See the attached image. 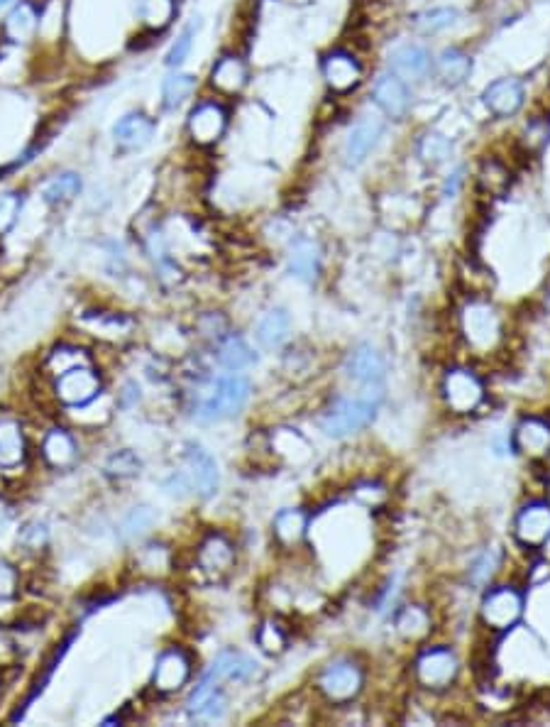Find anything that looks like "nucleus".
I'll return each mask as SVG.
<instances>
[{"label":"nucleus","mask_w":550,"mask_h":727,"mask_svg":"<svg viewBox=\"0 0 550 727\" xmlns=\"http://www.w3.org/2000/svg\"><path fill=\"white\" fill-rule=\"evenodd\" d=\"M230 123H233V108L230 101L206 94L196 96L189 106L184 118V135L189 145L198 152L216 150L220 142L228 135Z\"/></svg>","instance_id":"1"},{"label":"nucleus","mask_w":550,"mask_h":727,"mask_svg":"<svg viewBox=\"0 0 550 727\" xmlns=\"http://www.w3.org/2000/svg\"><path fill=\"white\" fill-rule=\"evenodd\" d=\"M384 399L382 385H367L357 397H338L323 412L321 431L330 439H345L370 426Z\"/></svg>","instance_id":"2"},{"label":"nucleus","mask_w":550,"mask_h":727,"mask_svg":"<svg viewBox=\"0 0 550 727\" xmlns=\"http://www.w3.org/2000/svg\"><path fill=\"white\" fill-rule=\"evenodd\" d=\"M252 385L247 377L238 373L218 377L211 385L208 395L201 399L196 409V417L201 422H223V419L235 417L245 409V404L250 402Z\"/></svg>","instance_id":"3"},{"label":"nucleus","mask_w":550,"mask_h":727,"mask_svg":"<svg viewBox=\"0 0 550 727\" xmlns=\"http://www.w3.org/2000/svg\"><path fill=\"white\" fill-rule=\"evenodd\" d=\"M157 130L159 123L152 113L142 111V108H130L110 123L108 140L115 157H132L152 145L157 138Z\"/></svg>","instance_id":"4"},{"label":"nucleus","mask_w":550,"mask_h":727,"mask_svg":"<svg viewBox=\"0 0 550 727\" xmlns=\"http://www.w3.org/2000/svg\"><path fill=\"white\" fill-rule=\"evenodd\" d=\"M71 45V0H40V25H37L35 54L62 57Z\"/></svg>","instance_id":"5"},{"label":"nucleus","mask_w":550,"mask_h":727,"mask_svg":"<svg viewBox=\"0 0 550 727\" xmlns=\"http://www.w3.org/2000/svg\"><path fill=\"white\" fill-rule=\"evenodd\" d=\"M250 86V64L242 57L238 49H225L213 59L211 69L206 76V89L208 94L223 98V101H233L245 94Z\"/></svg>","instance_id":"6"},{"label":"nucleus","mask_w":550,"mask_h":727,"mask_svg":"<svg viewBox=\"0 0 550 727\" xmlns=\"http://www.w3.org/2000/svg\"><path fill=\"white\" fill-rule=\"evenodd\" d=\"M316 686L328 703L348 705L360 696L362 686H365V671L357 661L338 659L321 671Z\"/></svg>","instance_id":"7"},{"label":"nucleus","mask_w":550,"mask_h":727,"mask_svg":"<svg viewBox=\"0 0 550 727\" xmlns=\"http://www.w3.org/2000/svg\"><path fill=\"white\" fill-rule=\"evenodd\" d=\"M40 25V0H15L0 18V45L35 49Z\"/></svg>","instance_id":"8"},{"label":"nucleus","mask_w":550,"mask_h":727,"mask_svg":"<svg viewBox=\"0 0 550 727\" xmlns=\"http://www.w3.org/2000/svg\"><path fill=\"white\" fill-rule=\"evenodd\" d=\"M462 333H465L467 343L475 351L487 353L502 338V319H499L497 309L489 306L487 302H470L462 309L460 316Z\"/></svg>","instance_id":"9"},{"label":"nucleus","mask_w":550,"mask_h":727,"mask_svg":"<svg viewBox=\"0 0 550 727\" xmlns=\"http://www.w3.org/2000/svg\"><path fill=\"white\" fill-rule=\"evenodd\" d=\"M440 392H443L445 407L453 414H472L484 402V382L467 368L448 370Z\"/></svg>","instance_id":"10"},{"label":"nucleus","mask_w":550,"mask_h":727,"mask_svg":"<svg viewBox=\"0 0 550 727\" xmlns=\"http://www.w3.org/2000/svg\"><path fill=\"white\" fill-rule=\"evenodd\" d=\"M482 622L494 632H509L524 615V595L516 588H492L482 600Z\"/></svg>","instance_id":"11"},{"label":"nucleus","mask_w":550,"mask_h":727,"mask_svg":"<svg viewBox=\"0 0 550 727\" xmlns=\"http://www.w3.org/2000/svg\"><path fill=\"white\" fill-rule=\"evenodd\" d=\"M54 395L64 407H88L93 399L101 395V377L91 365H79L69 373L54 377Z\"/></svg>","instance_id":"12"},{"label":"nucleus","mask_w":550,"mask_h":727,"mask_svg":"<svg viewBox=\"0 0 550 727\" xmlns=\"http://www.w3.org/2000/svg\"><path fill=\"white\" fill-rule=\"evenodd\" d=\"M414 671H416V681L421 683L423 688H428V691H445V688L453 686L455 679H458L460 666L450 649L433 647L418 654Z\"/></svg>","instance_id":"13"},{"label":"nucleus","mask_w":550,"mask_h":727,"mask_svg":"<svg viewBox=\"0 0 550 727\" xmlns=\"http://www.w3.org/2000/svg\"><path fill=\"white\" fill-rule=\"evenodd\" d=\"M384 118L377 116V113H365L355 120V125L348 130V138H345V165L348 167H360L365 165L367 157L377 150V145L382 142L384 135Z\"/></svg>","instance_id":"14"},{"label":"nucleus","mask_w":550,"mask_h":727,"mask_svg":"<svg viewBox=\"0 0 550 727\" xmlns=\"http://www.w3.org/2000/svg\"><path fill=\"white\" fill-rule=\"evenodd\" d=\"M130 13L135 20L137 35L157 40L179 18V0H132Z\"/></svg>","instance_id":"15"},{"label":"nucleus","mask_w":550,"mask_h":727,"mask_svg":"<svg viewBox=\"0 0 550 727\" xmlns=\"http://www.w3.org/2000/svg\"><path fill=\"white\" fill-rule=\"evenodd\" d=\"M323 81L333 94H350L360 86L362 76H365V69H362L360 59L355 54L348 52V49H333L323 57L321 64Z\"/></svg>","instance_id":"16"},{"label":"nucleus","mask_w":550,"mask_h":727,"mask_svg":"<svg viewBox=\"0 0 550 727\" xmlns=\"http://www.w3.org/2000/svg\"><path fill=\"white\" fill-rule=\"evenodd\" d=\"M198 86H201V81L191 71L169 69L162 84H159V111L164 116H176L179 111L189 108L198 96Z\"/></svg>","instance_id":"17"},{"label":"nucleus","mask_w":550,"mask_h":727,"mask_svg":"<svg viewBox=\"0 0 550 727\" xmlns=\"http://www.w3.org/2000/svg\"><path fill=\"white\" fill-rule=\"evenodd\" d=\"M372 98L379 106V111L392 120L409 118L411 106H414L409 84L401 81L399 76L392 74V71H384V74H379L377 79H374Z\"/></svg>","instance_id":"18"},{"label":"nucleus","mask_w":550,"mask_h":727,"mask_svg":"<svg viewBox=\"0 0 550 727\" xmlns=\"http://www.w3.org/2000/svg\"><path fill=\"white\" fill-rule=\"evenodd\" d=\"M482 103L494 118H514L524 108L526 89L514 76H502L484 86Z\"/></svg>","instance_id":"19"},{"label":"nucleus","mask_w":550,"mask_h":727,"mask_svg":"<svg viewBox=\"0 0 550 727\" xmlns=\"http://www.w3.org/2000/svg\"><path fill=\"white\" fill-rule=\"evenodd\" d=\"M198 571L206 573L211 581H223L235 568V546L225 534H208L201 541L196 554Z\"/></svg>","instance_id":"20"},{"label":"nucleus","mask_w":550,"mask_h":727,"mask_svg":"<svg viewBox=\"0 0 550 727\" xmlns=\"http://www.w3.org/2000/svg\"><path fill=\"white\" fill-rule=\"evenodd\" d=\"M389 71L399 76L406 84H418L433 71V57L423 45L416 42H404L389 52Z\"/></svg>","instance_id":"21"},{"label":"nucleus","mask_w":550,"mask_h":727,"mask_svg":"<svg viewBox=\"0 0 550 727\" xmlns=\"http://www.w3.org/2000/svg\"><path fill=\"white\" fill-rule=\"evenodd\" d=\"M345 373L362 387L382 385V380L387 377V358L372 343H360L357 348H352L348 360H345Z\"/></svg>","instance_id":"22"},{"label":"nucleus","mask_w":550,"mask_h":727,"mask_svg":"<svg viewBox=\"0 0 550 727\" xmlns=\"http://www.w3.org/2000/svg\"><path fill=\"white\" fill-rule=\"evenodd\" d=\"M184 458H186V470H189V483H191V488H194V493L201 497L216 495L218 485H220L216 458H213L203 446H194V444L186 448Z\"/></svg>","instance_id":"23"},{"label":"nucleus","mask_w":550,"mask_h":727,"mask_svg":"<svg viewBox=\"0 0 550 727\" xmlns=\"http://www.w3.org/2000/svg\"><path fill=\"white\" fill-rule=\"evenodd\" d=\"M191 679V659L181 649H167L154 664L152 686L157 693H176Z\"/></svg>","instance_id":"24"},{"label":"nucleus","mask_w":550,"mask_h":727,"mask_svg":"<svg viewBox=\"0 0 550 727\" xmlns=\"http://www.w3.org/2000/svg\"><path fill=\"white\" fill-rule=\"evenodd\" d=\"M514 534L528 549H538L550 537V507L543 502H531L519 512L514 522Z\"/></svg>","instance_id":"25"},{"label":"nucleus","mask_w":550,"mask_h":727,"mask_svg":"<svg viewBox=\"0 0 550 727\" xmlns=\"http://www.w3.org/2000/svg\"><path fill=\"white\" fill-rule=\"evenodd\" d=\"M84 194V174L79 169H59L49 174L40 187V199L52 209L71 204Z\"/></svg>","instance_id":"26"},{"label":"nucleus","mask_w":550,"mask_h":727,"mask_svg":"<svg viewBox=\"0 0 550 727\" xmlns=\"http://www.w3.org/2000/svg\"><path fill=\"white\" fill-rule=\"evenodd\" d=\"M286 267L296 280L313 282L321 272V245L311 238H294L286 255Z\"/></svg>","instance_id":"27"},{"label":"nucleus","mask_w":550,"mask_h":727,"mask_svg":"<svg viewBox=\"0 0 550 727\" xmlns=\"http://www.w3.org/2000/svg\"><path fill=\"white\" fill-rule=\"evenodd\" d=\"M433 69H436L440 84L445 89H460L472 76V57L460 47H445L433 59Z\"/></svg>","instance_id":"28"},{"label":"nucleus","mask_w":550,"mask_h":727,"mask_svg":"<svg viewBox=\"0 0 550 727\" xmlns=\"http://www.w3.org/2000/svg\"><path fill=\"white\" fill-rule=\"evenodd\" d=\"M257 674V661L240 652H223L206 671V679L220 681H247Z\"/></svg>","instance_id":"29"},{"label":"nucleus","mask_w":550,"mask_h":727,"mask_svg":"<svg viewBox=\"0 0 550 727\" xmlns=\"http://www.w3.org/2000/svg\"><path fill=\"white\" fill-rule=\"evenodd\" d=\"M514 448L528 458H541L550 451V426L541 419H524L514 431Z\"/></svg>","instance_id":"30"},{"label":"nucleus","mask_w":550,"mask_h":727,"mask_svg":"<svg viewBox=\"0 0 550 727\" xmlns=\"http://www.w3.org/2000/svg\"><path fill=\"white\" fill-rule=\"evenodd\" d=\"M308 524H311V519H308L306 512L299 510V507L282 510L272 522L274 539H277L284 549H294V546H299L301 541L306 539Z\"/></svg>","instance_id":"31"},{"label":"nucleus","mask_w":550,"mask_h":727,"mask_svg":"<svg viewBox=\"0 0 550 727\" xmlns=\"http://www.w3.org/2000/svg\"><path fill=\"white\" fill-rule=\"evenodd\" d=\"M27 458L22 426L13 419H0V468H18Z\"/></svg>","instance_id":"32"},{"label":"nucleus","mask_w":550,"mask_h":727,"mask_svg":"<svg viewBox=\"0 0 550 727\" xmlns=\"http://www.w3.org/2000/svg\"><path fill=\"white\" fill-rule=\"evenodd\" d=\"M198 32H201V20L198 18L189 20V23L176 32L172 45H169L167 52H164V67H167V71L184 69V64L189 62L191 52H194V47H196Z\"/></svg>","instance_id":"33"},{"label":"nucleus","mask_w":550,"mask_h":727,"mask_svg":"<svg viewBox=\"0 0 550 727\" xmlns=\"http://www.w3.org/2000/svg\"><path fill=\"white\" fill-rule=\"evenodd\" d=\"M289 331H291L289 314H286L284 309H272L260 319V324H257L255 329V336L262 348L274 351V348H279L286 338H289Z\"/></svg>","instance_id":"34"},{"label":"nucleus","mask_w":550,"mask_h":727,"mask_svg":"<svg viewBox=\"0 0 550 727\" xmlns=\"http://www.w3.org/2000/svg\"><path fill=\"white\" fill-rule=\"evenodd\" d=\"M42 456L52 468H66L76 461V444L64 429H52L42 441Z\"/></svg>","instance_id":"35"},{"label":"nucleus","mask_w":550,"mask_h":727,"mask_svg":"<svg viewBox=\"0 0 550 727\" xmlns=\"http://www.w3.org/2000/svg\"><path fill=\"white\" fill-rule=\"evenodd\" d=\"M218 360L225 370H233V373H240V370L250 368V365L257 363V355L247 346L245 338L240 336H225L218 346Z\"/></svg>","instance_id":"36"},{"label":"nucleus","mask_w":550,"mask_h":727,"mask_svg":"<svg viewBox=\"0 0 550 727\" xmlns=\"http://www.w3.org/2000/svg\"><path fill=\"white\" fill-rule=\"evenodd\" d=\"M453 155V140L445 133H438V130H428V133L421 135L418 140V157L421 162H426L428 167H440L443 162L450 160Z\"/></svg>","instance_id":"37"},{"label":"nucleus","mask_w":550,"mask_h":727,"mask_svg":"<svg viewBox=\"0 0 550 727\" xmlns=\"http://www.w3.org/2000/svg\"><path fill=\"white\" fill-rule=\"evenodd\" d=\"M396 632L404 639H423L428 632H431V615H428L426 608L421 605H406L404 610L396 615Z\"/></svg>","instance_id":"38"},{"label":"nucleus","mask_w":550,"mask_h":727,"mask_svg":"<svg viewBox=\"0 0 550 727\" xmlns=\"http://www.w3.org/2000/svg\"><path fill=\"white\" fill-rule=\"evenodd\" d=\"M511 184L509 167L502 160H484L480 172H477V187L487 196H502Z\"/></svg>","instance_id":"39"},{"label":"nucleus","mask_w":550,"mask_h":727,"mask_svg":"<svg viewBox=\"0 0 550 727\" xmlns=\"http://www.w3.org/2000/svg\"><path fill=\"white\" fill-rule=\"evenodd\" d=\"M458 18H460V13L455 8H433V10H423V13H418L416 18L411 20V25H414L416 32L431 37V35H438V32L450 30V27L458 23Z\"/></svg>","instance_id":"40"},{"label":"nucleus","mask_w":550,"mask_h":727,"mask_svg":"<svg viewBox=\"0 0 550 727\" xmlns=\"http://www.w3.org/2000/svg\"><path fill=\"white\" fill-rule=\"evenodd\" d=\"M25 191L8 189L0 194V238L10 235L18 228L22 211H25Z\"/></svg>","instance_id":"41"},{"label":"nucleus","mask_w":550,"mask_h":727,"mask_svg":"<svg viewBox=\"0 0 550 727\" xmlns=\"http://www.w3.org/2000/svg\"><path fill=\"white\" fill-rule=\"evenodd\" d=\"M79 365H91V358H88L86 351H81V348L62 346L47 355V370L49 375L54 377L69 373V370L79 368Z\"/></svg>","instance_id":"42"},{"label":"nucleus","mask_w":550,"mask_h":727,"mask_svg":"<svg viewBox=\"0 0 550 727\" xmlns=\"http://www.w3.org/2000/svg\"><path fill=\"white\" fill-rule=\"evenodd\" d=\"M157 522V515H154L152 507H135L128 517L120 524V537L123 539H140L142 534H147Z\"/></svg>","instance_id":"43"},{"label":"nucleus","mask_w":550,"mask_h":727,"mask_svg":"<svg viewBox=\"0 0 550 727\" xmlns=\"http://www.w3.org/2000/svg\"><path fill=\"white\" fill-rule=\"evenodd\" d=\"M255 639H257V644H260L262 652L272 654V657H279V654L286 652V644H289L286 632L274 620L262 622V625L257 627Z\"/></svg>","instance_id":"44"},{"label":"nucleus","mask_w":550,"mask_h":727,"mask_svg":"<svg viewBox=\"0 0 550 727\" xmlns=\"http://www.w3.org/2000/svg\"><path fill=\"white\" fill-rule=\"evenodd\" d=\"M497 568H499L497 551H492V549L484 551V554H480L475 561H472L470 571H467V581H470L475 588H484L489 581H492V576L497 573Z\"/></svg>","instance_id":"45"},{"label":"nucleus","mask_w":550,"mask_h":727,"mask_svg":"<svg viewBox=\"0 0 550 727\" xmlns=\"http://www.w3.org/2000/svg\"><path fill=\"white\" fill-rule=\"evenodd\" d=\"M106 473L110 478H132V475L140 473V458L135 456L132 451H118L106 461Z\"/></svg>","instance_id":"46"},{"label":"nucleus","mask_w":550,"mask_h":727,"mask_svg":"<svg viewBox=\"0 0 550 727\" xmlns=\"http://www.w3.org/2000/svg\"><path fill=\"white\" fill-rule=\"evenodd\" d=\"M352 497H355L357 505L367 507V510H377V507L387 502V490H384V485L367 480V483H360L352 490Z\"/></svg>","instance_id":"47"},{"label":"nucleus","mask_w":550,"mask_h":727,"mask_svg":"<svg viewBox=\"0 0 550 727\" xmlns=\"http://www.w3.org/2000/svg\"><path fill=\"white\" fill-rule=\"evenodd\" d=\"M20 544L30 551H40L42 546L47 544V527L40 522L27 524V527L20 532Z\"/></svg>","instance_id":"48"},{"label":"nucleus","mask_w":550,"mask_h":727,"mask_svg":"<svg viewBox=\"0 0 550 727\" xmlns=\"http://www.w3.org/2000/svg\"><path fill=\"white\" fill-rule=\"evenodd\" d=\"M18 571L10 563L0 561V600H8L18 593Z\"/></svg>","instance_id":"49"},{"label":"nucleus","mask_w":550,"mask_h":727,"mask_svg":"<svg viewBox=\"0 0 550 727\" xmlns=\"http://www.w3.org/2000/svg\"><path fill=\"white\" fill-rule=\"evenodd\" d=\"M462 174H465V169L460 167L458 172H453L448 179H445V187H443V196H445V199H453V196L458 194V189H460V184H462Z\"/></svg>","instance_id":"50"},{"label":"nucleus","mask_w":550,"mask_h":727,"mask_svg":"<svg viewBox=\"0 0 550 727\" xmlns=\"http://www.w3.org/2000/svg\"><path fill=\"white\" fill-rule=\"evenodd\" d=\"M13 3H15V0H0V18H3L5 10H8Z\"/></svg>","instance_id":"51"},{"label":"nucleus","mask_w":550,"mask_h":727,"mask_svg":"<svg viewBox=\"0 0 550 727\" xmlns=\"http://www.w3.org/2000/svg\"><path fill=\"white\" fill-rule=\"evenodd\" d=\"M5 519H8V510H5V505L0 502V524H5Z\"/></svg>","instance_id":"52"}]
</instances>
